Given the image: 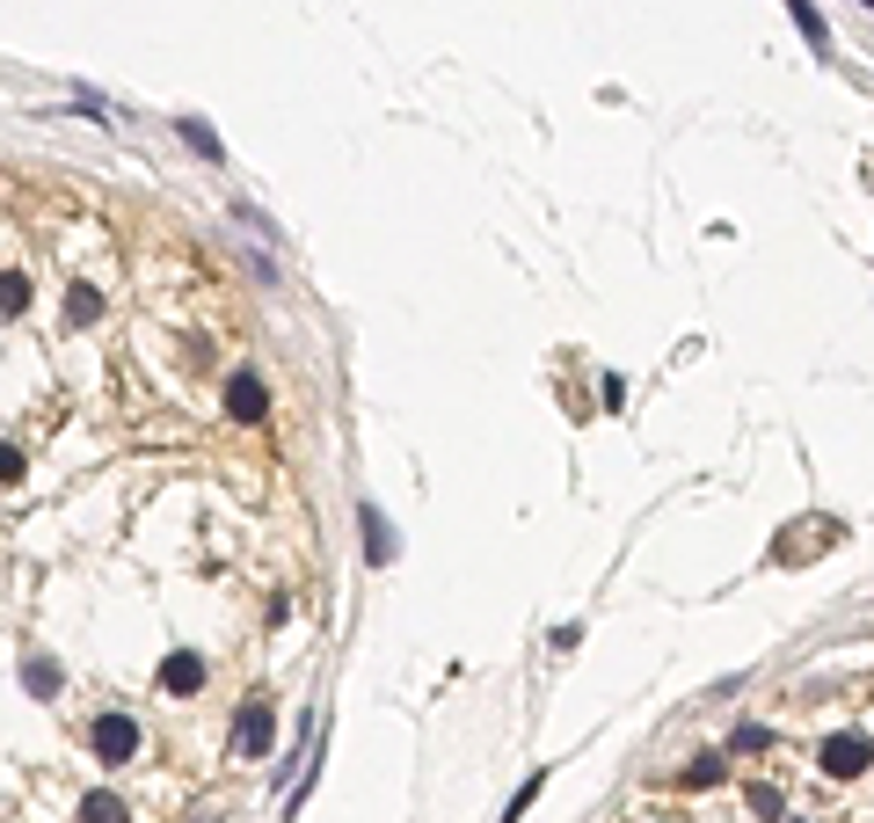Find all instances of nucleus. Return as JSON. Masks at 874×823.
Returning <instances> with one entry per match:
<instances>
[{"mask_svg": "<svg viewBox=\"0 0 874 823\" xmlns=\"http://www.w3.org/2000/svg\"><path fill=\"white\" fill-rule=\"evenodd\" d=\"M270 743H278V715H270L262 692H248L241 715H233V751L241 758H270Z\"/></svg>", "mask_w": 874, "mask_h": 823, "instance_id": "f257e3e1", "label": "nucleus"}, {"mask_svg": "<svg viewBox=\"0 0 874 823\" xmlns=\"http://www.w3.org/2000/svg\"><path fill=\"white\" fill-rule=\"evenodd\" d=\"M95 314H103V292H95V284H73V292H66V321H73V329H87Z\"/></svg>", "mask_w": 874, "mask_h": 823, "instance_id": "0eeeda50", "label": "nucleus"}, {"mask_svg": "<svg viewBox=\"0 0 874 823\" xmlns=\"http://www.w3.org/2000/svg\"><path fill=\"white\" fill-rule=\"evenodd\" d=\"M190 823H211V816H190Z\"/></svg>", "mask_w": 874, "mask_h": 823, "instance_id": "f3484780", "label": "nucleus"}, {"mask_svg": "<svg viewBox=\"0 0 874 823\" xmlns=\"http://www.w3.org/2000/svg\"><path fill=\"white\" fill-rule=\"evenodd\" d=\"M87 743H95L103 765H132V758H139V721H132V715H95Z\"/></svg>", "mask_w": 874, "mask_h": 823, "instance_id": "f03ea898", "label": "nucleus"}, {"mask_svg": "<svg viewBox=\"0 0 874 823\" xmlns=\"http://www.w3.org/2000/svg\"><path fill=\"white\" fill-rule=\"evenodd\" d=\"M540 788H547V772H532V780H524V788H518V794H510V802H503V816H496V823H518L524 809H532V794H540Z\"/></svg>", "mask_w": 874, "mask_h": 823, "instance_id": "4468645a", "label": "nucleus"}, {"mask_svg": "<svg viewBox=\"0 0 874 823\" xmlns=\"http://www.w3.org/2000/svg\"><path fill=\"white\" fill-rule=\"evenodd\" d=\"M183 139H190V146H197V154H205V160H219V132H211L205 117H183Z\"/></svg>", "mask_w": 874, "mask_h": 823, "instance_id": "ddd939ff", "label": "nucleus"}, {"mask_svg": "<svg viewBox=\"0 0 874 823\" xmlns=\"http://www.w3.org/2000/svg\"><path fill=\"white\" fill-rule=\"evenodd\" d=\"M860 8H874V0H860Z\"/></svg>", "mask_w": 874, "mask_h": 823, "instance_id": "a211bd4d", "label": "nucleus"}, {"mask_svg": "<svg viewBox=\"0 0 874 823\" xmlns=\"http://www.w3.org/2000/svg\"><path fill=\"white\" fill-rule=\"evenodd\" d=\"M0 306H8V321H22V306H30V278H22V270L8 278V299H0Z\"/></svg>", "mask_w": 874, "mask_h": 823, "instance_id": "2eb2a0df", "label": "nucleus"}, {"mask_svg": "<svg viewBox=\"0 0 874 823\" xmlns=\"http://www.w3.org/2000/svg\"><path fill=\"white\" fill-rule=\"evenodd\" d=\"M227 416L233 423H262V416H270V394H262L256 372H233V379H227Z\"/></svg>", "mask_w": 874, "mask_h": 823, "instance_id": "39448f33", "label": "nucleus"}, {"mask_svg": "<svg viewBox=\"0 0 874 823\" xmlns=\"http://www.w3.org/2000/svg\"><path fill=\"white\" fill-rule=\"evenodd\" d=\"M772 743V729H758V721H743V729H736V751H766Z\"/></svg>", "mask_w": 874, "mask_h": 823, "instance_id": "dca6fc26", "label": "nucleus"}, {"mask_svg": "<svg viewBox=\"0 0 874 823\" xmlns=\"http://www.w3.org/2000/svg\"><path fill=\"white\" fill-rule=\"evenodd\" d=\"M816 765L831 772V780H860V772L874 765V743L867 736H831V743L816 751Z\"/></svg>", "mask_w": 874, "mask_h": 823, "instance_id": "7ed1b4c3", "label": "nucleus"}, {"mask_svg": "<svg viewBox=\"0 0 874 823\" xmlns=\"http://www.w3.org/2000/svg\"><path fill=\"white\" fill-rule=\"evenodd\" d=\"M81 823H124V802H117V794H87V802H81Z\"/></svg>", "mask_w": 874, "mask_h": 823, "instance_id": "f8f14e48", "label": "nucleus"}, {"mask_svg": "<svg viewBox=\"0 0 874 823\" xmlns=\"http://www.w3.org/2000/svg\"><path fill=\"white\" fill-rule=\"evenodd\" d=\"M160 692H175V700L205 692V656H197V648H175L168 664H160Z\"/></svg>", "mask_w": 874, "mask_h": 823, "instance_id": "20e7f679", "label": "nucleus"}, {"mask_svg": "<svg viewBox=\"0 0 874 823\" xmlns=\"http://www.w3.org/2000/svg\"><path fill=\"white\" fill-rule=\"evenodd\" d=\"M787 15H794V30H802L809 44H816V52H823V44H831V30H823V15H816V8H809V0H787Z\"/></svg>", "mask_w": 874, "mask_h": 823, "instance_id": "6e6552de", "label": "nucleus"}, {"mask_svg": "<svg viewBox=\"0 0 874 823\" xmlns=\"http://www.w3.org/2000/svg\"><path fill=\"white\" fill-rule=\"evenodd\" d=\"M22 685H30L37 700H52V692H59V664H44V656H37V664H22Z\"/></svg>", "mask_w": 874, "mask_h": 823, "instance_id": "9b49d317", "label": "nucleus"}, {"mask_svg": "<svg viewBox=\"0 0 874 823\" xmlns=\"http://www.w3.org/2000/svg\"><path fill=\"white\" fill-rule=\"evenodd\" d=\"M721 772H729V765H721V751H699L693 765H685V788H715Z\"/></svg>", "mask_w": 874, "mask_h": 823, "instance_id": "9d476101", "label": "nucleus"}, {"mask_svg": "<svg viewBox=\"0 0 874 823\" xmlns=\"http://www.w3.org/2000/svg\"><path fill=\"white\" fill-rule=\"evenodd\" d=\"M357 518H365V561H372V569H386V561H394V525H386L372 503L357 510Z\"/></svg>", "mask_w": 874, "mask_h": 823, "instance_id": "423d86ee", "label": "nucleus"}, {"mask_svg": "<svg viewBox=\"0 0 874 823\" xmlns=\"http://www.w3.org/2000/svg\"><path fill=\"white\" fill-rule=\"evenodd\" d=\"M743 802H751V816H766V823H772V816L787 809V794H780V788H766V780H751V788H743Z\"/></svg>", "mask_w": 874, "mask_h": 823, "instance_id": "1a4fd4ad", "label": "nucleus"}]
</instances>
